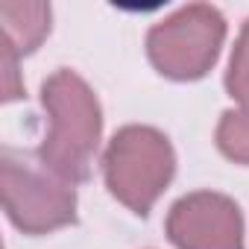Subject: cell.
Here are the masks:
<instances>
[{
    "mask_svg": "<svg viewBox=\"0 0 249 249\" xmlns=\"http://www.w3.org/2000/svg\"><path fill=\"white\" fill-rule=\"evenodd\" d=\"M41 106L50 126L36 153L38 161L71 185L85 182L103 132L97 94L79 73L59 68L41 85Z\"/></svg>",
    "mask_w": 249,
    "mask_h": 249,
    "instance_id": "cell-1",
    "label": "cell"
},
{
    "mask_svg": "<svg viewBox=\"0 0 249 249\" xmlns=\"http://www.w3.org/2000/svg\"><path fill=\"white\" fill-rule=\"evenodd\" d=\"M176 173V153L156 126H123L103 153V176L108 194L129 211L147 217Z\"/></svg>",
    "mask_w": 249,
    "mask_h": 249,
    "instance_id": "cell-2",
    "label": "cell"
},
{
    "mask_svg": "<svg viewBox=\"0 0 249 249\" xmlns=\"http://www.w3.org/2000/svg\"><path fill=\"white\" fill-rule=\"evenodd\" d=\"M3 208L24 234H47L76 220V191L38 161V156L3 147L0 156Z\"/></svg>",
    "mask_w": 249,
    "mask_h": 249,
    "instance_id": "cell-3",
    "label": "cell"
},
{
    "mask_svg": "<svg viewBox=\"0 0 249 249\" xmlns=\"http://www.w3.org/2000/svg\"><path fill=\"white\" fill-rule=\"evenodd\" d=\"M226 18L217 6L191 3L159 21L147 36V56L159 73L188 82L205 76L223 47Z\"/></svg>",
    "mask_w": 249,
    "mask_h": 249,
    "instance_id": "cell-4",
    "label": "cell"
},
{
    "mask_svg": "<svg viewBox=\"0 0 249 249\" xmlns=\"http://www.w3.org/2000/svg\"><path fill=\"white\" fill-rule=\"evenodd\" d=\"M167 237L176 249H243V214L226 194L196 191L173 202Z\"/></svg>",
    "mask_w": 249,
    "mask_h": 249,
    "instance_id": "cell-5",
    "label": "cell"
},
{
    "mask_svg": "<svg viewBox=\"0 0 249 249\" xmlns=\"http://www.w3.org/2000/svg\"><path fill=\"white\" fill-rule=\"evenodd\" d=\"M50 3H0V27L3 38L18 56L33 53L50 33Z\"/></svg>",
    "mask_w": 249,
    "mask_h": 249,
    "instance_id": "cell-6",
    "label": "cell"
},
{
    "mask_svg": "<svg viewBox=\"0 0 249 249\" xmlns=\"http://www.w3.org/2000/svg\"><path fill=\"white\" fill-rule=\"evenodd\" d=\"M217 147L226 159L249 164V100L231 111H223L217 123Z\"/></svg>",
    "mask_w": 249,
    "mask_h": 249,
    "instance_id": "cell-7",
    "label": "cell"
},
{
    "mask_svg": "<svg viewBox=\"0 0 249 249\" xmlns=\"http://www.w3.org/2000/svg\"><path fill=\"white\" fill-rule=\"evenodd\" d=\"M226 91L237 100L246 103L249 100V18L240 27V36L234 41L231 59H229V71H226Z\"/></svg>",
    "mask_w": 249,
    "mask_h": 249,
    "instance_id": "cell-8",
    "label": "cell"
},
{
    "mask_svg": "<svg viewBox=\"0 0 249 249\" xmlns=\"http://www.w3.org/2000/svg\"><path fill=\"white\" fill-rule=\"evenodd\" d=\"M0 62H3V100L24 97V85L18 82V53L6 38H3V56H0Z\"/></svg>",
    "mask_w": 249,
    "mask_h": 249,
    "instance_id": "cell-9",
    "label": "cell"
}]
</instances>
